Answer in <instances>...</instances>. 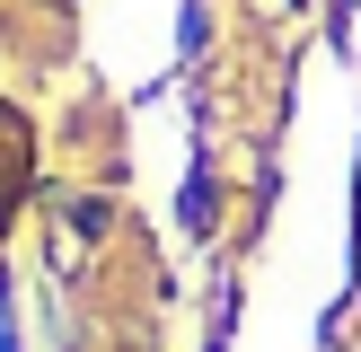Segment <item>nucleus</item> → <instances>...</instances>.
I'll use <instances>...</instances> for the list:
<instances>
[{
    "label": "nucleus",
    "mask_w": 361,
    "mask_h": 352,
    "mask_svg": "<svg viewBox=\"0 0 361 352\" xmlns=\"http://www.w3.org/2000/svg\"><path fill=\"white\" fill-rule=\"evenodd\" d=\"M212 220H221V185L194 176V185H185V229H212Z\"/></svg>",
    "instance_id": "f257e3e1"
}]
</instances>
